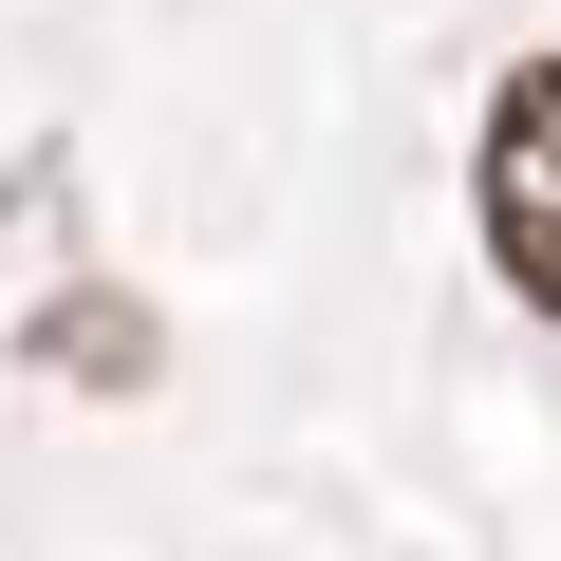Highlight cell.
<instances>
[{
    "label": "cell",
    "mask_w": 561,
    "mask_h": 561,
    "mask_svg": "<svg viewBox=\"0 0 561 561\" xmlns=\"http://www.w3.org/2000/svg\"><path fill=\"white\" fill-rule=\"evenodd\" d=\"M468 225L486 262L524 280V319H561V57H524L486 94V150H468Z\"/></svg>",
    "instance_id": "obj_1"
},
{
    "label": "cell",
    "mask_w": 561,
    "mask_h": 561,
    "mask_svg": "<svg viewBox=\"0 0 561 561\" xmlns=\"http://www.w3.org/2000/svg\"><path fill=\"white\" fill-rule=\"evenodd\" d=\"M38 375H76V393H150V300H113V280H76V300H38V337H20Z\"/></svg>",
    "instance_id": "obj_2"
}]
</instances>
